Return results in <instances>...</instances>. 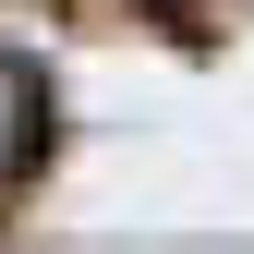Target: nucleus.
<instances>
[{"instance_id": "obj_1", "label": "nucleus", "mask_w": 254, "mask_h": 254, "mask_svg": "<svg viewBox=\"0 0 254 254\" xmlns=\"http://www.w3.org/2000/svg\"><path fill=\"white\" fill-rule=\"evenodd\" d=\"M37 157H49V73L24 49H0V194L37 170Z\"/></svg>"}, {"instance_id": "obj_2", "label": "nucleus", "mask_w": 254, "mask_h": 254, "mask_svg": "<svg viewBox=\"0 0 254 254\" xmlns=\"http://www.w3.org/2000/svg\"><path fill=\"white\" fill-rule=\"evenodd\" d=\"M157 12H170V24H194V37H206V24H218V0H157Z\"/></svg>"}]
</instances>
